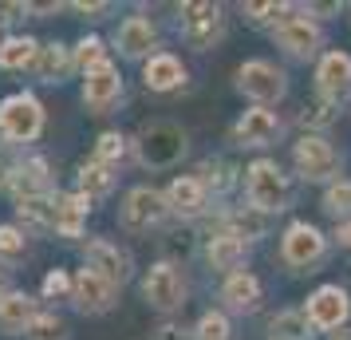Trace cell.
I'll return each instance as SVG.
<instances>
[{"label":"cell","instance_id":"6da1fadb","mask_svg":"<svg viewBox=\"0 0 351 340\" xmlns=\"http://www.w3.org/2000/svg\"><path fill=\"white\" fill-rule=\"evenodd\" d=\"M186 150H190V135L174 119H154L134 135V159L146 170H166V166L186 159Z\"/></svg>","mask_w":351,"mask_h":340},{"label":"cell","instance_id":"7a4b0ae2","mask_svg":"<svg viewBox=\"0 0 351 340\" xmlns=\"http://www.w3.org/2000/svg\"><path fill=\"white\" fill-rule=\"evenodd\" d=\"M245 194H249V206H253V210L280 214V210H288V202H292V182H288V174L272 159H256L253 166L245 170Z\"/></svg>","mask_w":351,"mask_h":340},{"label":"cell","instance_id":"3957f363","mask_svg":"<svg viewBox=\"0 0 351 340\" xmlns=\"http://www.w3.org/2000/svg\"><path fill=\"white\" fill-rule=\"evenodd\" d=\"M40 131H44V107L36 95L20 91L0 103V135L8 143H32L40 139Z\"/></svg>","mask_w":351,"mask_h":340},{"label":"cell","instance_id":"277c9868","mask_svg":"<svg viewBox=\"0 0 351 340\" xmlns=\"http://www.w3.org/2000/svg\"><path fill=\"white\" fill-rule=\"evenodd\" d=\"M166 218H170L166 194L154 190V186H134V190H127L123 206H119V222H123L130 234H146V229L162 226Z\"/></svg>","mask_w":351,"mask_h":340},{"label":"cell","instance_id":"5b68a950","mask_svg":"<svg viewBox=\"0 0 351 340\" xmlns=\"http://www.w3.org/2000/svg\"><path fill=\"white\" fill-rule=\"evenodd\" d=\"M237 91L249 95L256 107H269L276 99H285L288 80H285V71L276 64H269V60H249V64L237 67Z\"/></svg>","mask_w":351,"mask_h":340},{"label":"cell","instance_id":"8992f818","mask_svg":"<svg viewBox=\"0 0 351 340\" xmlns=\"http://www.w3.org/2000/svg\"><path fill=\"white\" fill-rule=\"evenodd\" d=\"M225 32V12L221 4H209V0H193V4H182V40L190 48L206 52L213 48Z\"/></svg>","mask_w":351,"mask_h":340},{"label":"cell","instance_id":"52a82bcc","mask_svg":"<svg viewBox=\"0 0 351 340\" xmlns=\"http://www.w3.org/2000/svg\"><path fill=\"white\" fill-rule=\"evenodd\" d=\"M292 162H296V174L304 182H328L332 186L335 170H339V155L324 135H304L300 143L292 146Z\"/></svg>","mask_w":351,"mask_h":340},{"label":"cell","instance_id":"ba28073f","mask_svg":"<svg viewBox=\"0 0 351 340\" xmlns=\"http://www.w3.org/2000/svg\"><path fill=\"white\" fill-rule=\"evenodd\" d=\"M143 297H146V305L158 308V313L182 308V301H186V281L178 273V265H170V261L150 265L146 277H143Z\"/></svg>","mask_w":351,"mask_h":340},{"label":"cell","instance_id":"9c48e42d","mask_svg":"<svg viewBox=\"0 0 351 340\" xmlns=\"http://www.w3.org/2000/svg\"><path fill=\"white\" fill-rule=\"evenodd\" d=\"M324 253H328V238H324L316 226H308V222H292V226L285 229V238H280V258H285V265H292V269H308V265H316Z\"/></svg>","mask_w":351,"mask_h":340},{"label":"cell","instance_id":"30bf717a","mask_svg":"<svg viewBox=\"0 0 351 340\" xmlns=\"http://www.w3.org/2000/svg\"><path fill=\"white\" fill-rule=\"evenodd\" d=\"M304 317H308V324H312V328H319V332H332V328H339V324L351 317V297L339 289V285H319V289L308 297Z\"/></svg>","mask_w":351,"mask_h":340},{"label":"cell","instance_id":"8fae6325","mask_svg":"<svg viewBox=\"0 0 351 340\" xmlns=\"http://www.w3.org/2000/svg\"><path fill=\"white\" fill-rule=\"evenodd\" d=\"M71 301H75V308L87 313V317L111 313V308H114V285L107 281V277H99L95 269H87V265H83L80 273L71 277Z\"/></svg>","mask_w":351,"mask_h":340},{"label":"cell","instance_id":"7c38bea8","mask_svg":"<svg viewBox=\"0 0 351 340\" xmlns=\"http://www.w3.org/2000/svg\"><path fill=\"white\" fill-rule=\"evenodd\" d=\"M119 99H123V76L111 60L83 76V103L91 107V115H107Z\"/></svg>","mask_w":351,"mask_h":340},{"label":"cell","instance_id":"4fadbf2b","mask_svg":"<svg viewBox=\"0 0 351 340\" xmlns=\"http://www.w3.org/2000/svg\"><path fill=\"white\" fill-rule=\"evenodd\" d=\"M83 261H87V269H95L99 277H107L114 289H119V285H127V281H130V269H134L127 249H119V245L107 242V238L87 242V249H83Z\"/></svg>","mask_w":351,"mask_h":340},{"label":"cell","instance_id":"5bb4252c","mask_svg":"<svg viewBox=\"0 0 351 340\" xmlns=\"http://www.w3.org/2000/svg\"><path fill=\"white\" fill-rule=\"evenodd\" d=\"M272 40H276L288 56H296V60H308V56H316V52L324 48L319 24L308 20V16H288L280 28H272Z\"/></svg>","mask_w":351,"mask_h":340},{"label":"cell","instance_id":"9a60e30c","mask_svg":"<svg viewBox=\"0 0 351 340\" xmlns=\"http://www.w3.org/2000/svg\"><path fill=\"white\" fill-rule=\"evenodd\" d=\"M316 91L319 99H328L339 107V99L351 95V56L348 52H328L316 67Z\"/></svg>","mask_w":351,"mask_h":340},{"label":"cell","instance_id":"2e32d148","mask_svg":"<svg viewBox=\"0 0 351 340\" xmlns=\"http://www.w3.org/2000/svg\"><path fill=\"white\" fill-rule=\"evenodd\" d=\"M8 190L16 202H28V198H44L51 194V174H48V159H24L12 166V174H8Z\"/></svg>","mask_w":351,"mask_h":340},{"label":"cell","instance_id":"e0dca14e","mask_svg":"<svg viewBox=\"0 0 351 340\" xmlns=\"http://www.w3.org/2000/svg\"><path fill=\"white\" fill-rule=\"evenodd\" d=\"M166 206H170V214L193 222V218H202L209 210V194H206V186L197 182V174H182V179H174L166 186Z\"/></svg>","mask_w":351,"mask_h":340},{"label":"cell","instance_id":"ac0fdd59","mask_svg":"<svg viewBox=\"0 0 351 340\" xmlns=\"http://www.w3.org/2000/svg\"><path fill=\"white\" fill-rule=\"evenodd\" d=\"M233 139H237L241 146H269V143L280 139V119H276L269 107H249V111L233 123Z\"/></svg>","mask_w":351,"mask_h":340},{"label":"cell","instance_id":"d6986e66","mask_svg":"<svg viewBox=\"0 0 351 340\" xmlns=\"http://www.w3.org/2000/svg\"><path fill=\"white\" fill-rule=\"evenodd\" d=\"M114 44H119V52H123L127 60H143L146 52L158 44V28H154L146 16H127L123 24H119Z\"/></svg>","mask_w":351,"mask_h":340},{"label":"cell","instance_id":"ffe728a7","mask_svg":"<svg viewBox=\"0 0 351 340\" xmlns=\"http://www.w3.org/2000/svg\"><path fill=\"white\" fill-rule=\"evenodd\" d=\"M40 317V308H36V297L28 293H4L0 297V332H8V337H16V332H28V324Z\"/></svg>","mask_w":351,"mask_h":340},{"label":"cell","instance_id":"44dd1931","mask_svg":"<svg viewBox=\"0 0 351 340\" xmlns=\"http://www.w3.org/2000/svg\"><path fill=\"white\" fill-rule=\"evenodd\" d=\"M143 83H146V91H174V87L186 83V67H182V60L170 56V52H154V56L146 60Z\"/></svg>","mask_w":351,"mask_h":340},{"label":"cell","instance_id":"7402d4cb","mask_svg":"<svg viewBox=\"0 0 351 340\" xmlns=\"http://www.w3.org/2000/svg\"><path fill=\"white\" fill-rule=\"evenodd\" d=\"M221 229L225 234H233L237 242H261V238H269V214L253 210V206H241V210H229L221 214Z\"/></svg>","mask_w":351,"mask_h":340},{"label":"cell","instance_id":"603a6c76","mask_svg":"<svg viewBox=\"0 0 351 340\" xmlns=\"http://www.w3.org/2000/svg\"><path fill=\"white\" fill-rule=\"evenodd\" d=\"M221 301L225 308H233V313H253L256 305H261V281H256L253 273H229L221 285Z\"/></svg>","mask_w":351,"mask_h":340},{"label":"cell","instance_id":"cb8c5ba5","mask_svg":"<svg viewBox=\"0 0 351 340\" xmlns=\"http://www.w3.org/2000/svg\"><path fill=\"white\" fill-rule=\"evenodd\" d=\"M87 214H91V198L56 194V234H60V238H80Z\"/></svg>","mask_w":351,"mask_h":340},{"label":"cell","instance_id":"d4e9b609","mask_svg":"<svg viewBox=\"0 0 351 340\" xmlns=\"http://www.w3.org/2000/svg\"><path fill=\"white\" fill-rule=\"evenodd\" d=\"M206 258L213 269H221V273H241V261H245V242H237L233 234H213L206 245Z\"/></svg>","mask_w":351,"mask_h":340},{"label":"cell","instance_id":"484cf974","mask_svg":"<svg viewBox=\"0 0 351 340\" xmlns=\"http://www.w3.org/2000/svg\"><path fill=\"white\" fill-rule=\"evenodd\" d=\"M75 67V60H71V52L64 48V44H40V56H36V76L44 83H60Z\"/></svg>","mask_w":351,"mask_h":340},{"label":"cell","instance_id":"4316f807","mask_svg":"<svg viewBox=\"0 0 351 340\" xmlns=\"http://www.w3.org/2000/svg\"><path fill=\"white\" fill-rule=\"evenodd\" d=\"M36 56H40V44L32 36H8L0 44V67L4 71H24V67H36Z\"/></svg>","mask_w":351,"mask_h":340},{"label":"cell","instance_id":"83f0119b","mask_svg":"<svg viewBox=\"0 0 351 340\" xmlns=\"http://www.w3.org/2000/svg\"><path fill=\"white\" fill-rule=\"evenodd\" d=\"M16 214H20V222H24L28 229H36V234H44V229H56V194L16 202Z\"/></svg>","mask_w":351,"mask_h":340},{"label":"cell","instance_id":"f1b7e54d","mask_svg":"<svg viewBox=\"0 0 351 340\" xmlns=\"http://www.w3.org/2000/svg\"><path fill=\"white\" fill-rule=\"evenodd\" d=\"M114 190V174L111 166H103V162H83L80 166V194L83 198H107Z\"/></svg>","mask_w":351,"mask_h":340},{"label":"cell","instance_id":"f546056e","mask_svg":"<svg viewBox=\"0 0 351 340\" xmlns=\"http://www.w3.org/2000/svg\"><path fill=\"white\" fill-rule=\"evenodd\" d=\"M308 328H312V324H308V317H304L300 308H285V313H276L269 321L272 340H304Z\"/></svg>","mask_w":351,"mask_h":340},{"label":"cell","instance_id":"4dcf8cb0","mask_svg":"<svg viewBox=\"0 0 351 340\" xmlns=\"http://www.w3.org/2000/svg\"><path fill=\"white\" fill-rule=\"evenodd\" d=\"M197 182L206 186V194H225L233 182H237V174H233V166L221 159H213V162H202V170H197Z\"/></svg>","mask_w":351,"mask_h":340},{"label":"cell","instance_id":"1f68e13d","mask_svg":"<svg viewBox=\"0 0 351 340\" xmlns=\"http://www.w3.org/2000/svg\"><path fill=\"white\" fill-rule=\"evenodd\" d=\"M71 60H75V67L87 76V71H95L99 64H107V48H103L99 36H83L80 44H75V52H71Z\"/></svg>","mask_w":351,"mask_h":340},{"label":"cell","instance_id":"d6a6232c","mask_svg":"<svg viewBox=\"0 0 351 340\" xmlns=\"http://www.w3.org/2000/svg\"><path fill=\"white\" fill-rule=\"evenodd\" d=\"M123 155H127V139H123L119 131H103V135L95 139V162H103V166H119Z\"/></svg>","mask_w":351,"mask_h":340},{"label":"cell","instance_id":"836d02e7","mask_svg":"<svg viewBox=\"0 0 351 340\" xmlns=\"http://www.w3.org/2000/svg\"><path fill=\"white\" fill-rule=\"evenodd\" d=\"M324 214H332V218H348L351 214V182L348 179L332 182L324 190Z\"/></svg>","mask_w":351,"mask_h":340},{"label":"cell","instance_id":"e575fe53","mask_svg":"<svg viewBox=\"0 0 351 340\" xmlns=\"http://www.w3.org/2000/svg\"><path fill=\"white\" fill-rule=\"evenodd\" d=\"M292 12H296L292 4H245V16L253 24H272V28H280Z\"/></svg>","mask_w":351,"mask_h":340},{"label":"cell","instance_id":"d590c367","mask_svg":"<svg viewBox=\"0 0 351 340\" xmlns=\"http://www.w3.org/2000/svg\"><path fill=\"white\" fill-rule=\"evenodd\" d=\"M24 337L28 340H67V332H64V321H60L56 313H40V317L28 324Z\"/></svg>","mask_w":351,"mask_h":340},{"label":"cell","instance_id":"8d00e7d4","mask_svg":"<svg viewBox=\"0 0 351 340\" xmlns=\"http://www.w3.org/2000/svg\"><path fill=\"white\" fill-rule=\"evenodd\" d=\"M193 340H229V317L225 313H206L193 328Z\"/></svg>","mask_w":351,"mask_h":340},{"label":"cell","instance_id":"74e56055","mask_svg":"<svg viewBox=\"0 0 351 340\" xmlns=\"http://www.w3.org/2000/svg\"><path fill=\"white\" fill-rule=\"evenodd\" d=\"M24 245H28V238H24L20 226H0V258L4 261L24 258Z\"/></svg>","mask_w":351,"mask_h":340},{"label":"cell","instance_id":"f35d334b","mask_svg":"<svg viewBox=\"0 0 351 340\" xmlns=\"http://www.w3.org/2000/svg\"><path fill=\"white\" fill-rule=\"evenodd\" d=\"M300 123L304 127H332L335 123V103H312V107H304V115H300Z\"/></svg>","mask_w":351,"mask_h":340},{"label":"cell","instance_id":"ab89813d","mask_svg":"<svg viewBox=\"0 0 351 340\" xmlns=\"http://www.w3.org/2000/svg\"><path fill=\"white\" fill-rule=\"evenodd\" d=\"M64 297H71V277L64 269H51L44 277V301H64Z\"/></svg>","mask_w":351,"mask_h":340},{"label":"cell","instance_id":"60d3db41","mask_svg":"<svg viewBox=\"0 0 351 340\" xmlns=\"http://www.w3.org/2000/svg\"><path fill=\"white\" fill-rule=\"evenodd\" d=\"M75 12H83V16H91V20H99L103 12H111V4H87V0H80V4H71Z\"/></svg>","mask_w":351,"mask_h":340},{"label":"cell","instance_id":"b9f144b4","mask_svg":"<svg viewBox=\"0 0 351 340\" xmlns=\"http://www.w3.org/2000/svg\"><path fill=\"white\" fill-rule=\"evenodd\" d=\"M158 340H186V337H182V328H174V324H162Z\"/></svg>","mask_w":351,"mask_h":340},{"label":"cell","instance_id":"7bdbcfd3","mask_svg":"<svg viewBox=\"0 0 351 340\" xmlns=\"http://www.w3.org/2000/svg\"><path fill=\"white\" fill-rule=\"evenodd\" d=\"M339 245H343V249H351V222H343V226H339Z\"/></svg>","mask_w":351,"mask_h":340},{"label":"cell","instance_id":"ee69618b","mask_svg":"<svg viewBox=\"0 0 351 340\" xmlns=\"http://www.w3.org/2000/svg\"><path fill=\"white\" fill-rule=\"evenodd\" d=\"M0 297H4V269H0Z\"/></svg>","mask_w":351,"mask_h":340},{"label":"cell","instance_id":"f6af8a7d","mask_svg":"<svg viewBox=\"0 0 351 340\" xmlns=\"http://www.w3.org/2000/svg\"><path fill=\"white\" fill-rule=\"evenodd\" d=\"M335 340H351V337H335Z\"/></svg>","mask_w":351,"mask_h":340}]
</instances>
